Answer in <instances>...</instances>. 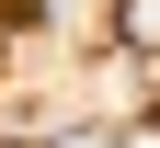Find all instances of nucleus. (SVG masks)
<instances>
[{"label":"nucleus","instance_id":"1","mask_svg":"<svg viewBox=\"0 0 160 148\" xmlns=\"http://www.w3.org/2000/svg\"><path fill=\"white\" fill-rule=\"evenodd\" d=\"M114 46L126 57H160V0H114Z\"/></svg>","mask_w":160,"mask_h":148},{"label":"nucleus","instance_id":"2","mask_svg":"<svg viewBox=\"0 0 160 148\" xmlns=\"http://www.w3.org/2000/svg\"><path fill=\"white\" fill-rule=\"evenodd\" d=\"M57 148H114V137H103V125H80V137H57Z\"/></svg>","mask_w":160,"mask_h":148}]
</instances>
